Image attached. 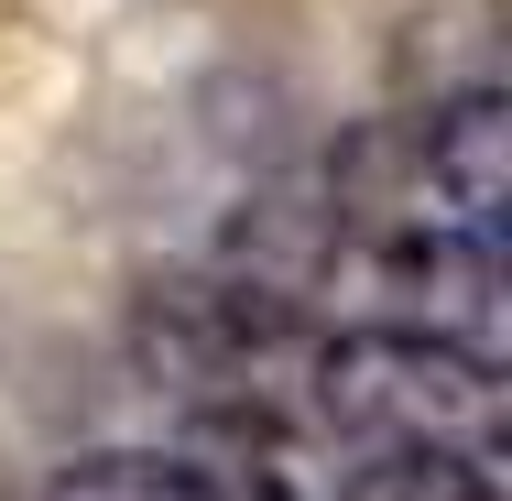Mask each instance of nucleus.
<instances>
[{
	"label": "nucleus",
	"instance_id": "7ed1b4c3",
	"mask_svg": "<svg viewBox=\"0 0 512 501\" xmlns=\"http://www.w3.org/2000/svg\"><path fill=\"white\" fill-rule=\"evenodd\" d=\"M338 501H502V458H436V447H393L360 458Z\"/></svg>",
	"mask_w": 512,
	"mask_h": 501
},
{
	"label": "nucleus",
	"instance_id": "20e7f679",
	"mask_svg": "<svg viewBox=\"0 0 512 501\" xmlns=\"http://www.w3.org/2000/svg\"><path fill=\"white\" fill-rule=\"evenodd\" d=\"M44 501H218V480L186 458H153V447H99V458L55 469Z\"/></svg>",
	"mask_w": 512,
	"mask_h": 501
},
{
	"label": "nucleus",
	"instance_id": "f257e3e1",
	"mask_svg": "<svg viewBox=\"0 0 512 501\" xmlns=\"http://www.w3.org/2000/svg\"><path fill=\"white\" fill-rule=\"evenodd\" d=\"M306 414L327 436H360L371 458H393V447L502 458V382H491V349H447V338H414V327L316 338Z\"/></svg>",
	"mask_w": 512,
	"mask_h": 501
},
{
	"label": "nucleus",
	"instance_id": "f03ea898",
	"mask_svg": "<svg viewBox=\"0 0 512 501\" xmlns=\"http://www.w3.org/2000/svg\"><path fill=\"white\" fill-rule=\"evenodd\" d=\"M502 207H512V120L491 88L447 99L425 120V153H414V229H447V240H480L502 251Z\"/></svg>",
	"mask_w": 512,
	"mask_h": 501
}]
</instances>
